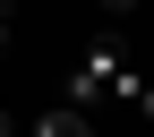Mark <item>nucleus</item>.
<instances>
[{"label":"nucleus","instance_id":"1","mask_svg":"<svg viewBox=\"0 0 154 137\" xmlns=\"http://www.w3.org/2000/svg\"><path fill=\"white\" fill-rule=\"evenodd\" d=\"M137 94H146V69L128 60V43H86L77 69H69V94H60V103L103 111V103H137Z\"/></svg>","mask_w":154,"mask_h":137},{"label":"nucleus","instance_id":"2","mask_svg":"<svg viewBox=\"0 0 154 137\" xmlns=\"http://www.w3.org/2000/svg\"><path fill=\"white\" fill-rule=\"evenodd\" d=\"M26 137H94V111H77V103H51V111H34Z\"/></svg>","mask_w":154,"mask_h":137},{"label":"nucleus","instance_id":"3","mask_svg":"<svg viewBox=\"0 0 154 137\" xmlns=\"http://www.w3.org/2000/svg\"><path fill=\"white\" fill-rule=\"evenodd\" d=\"M128 111H137V120H146V129H154V86H146V94H137V103H128Z\"/></svg>","mask_w":154,"mask_h":137},{"label":"nucleus","instance_id":"4","mask_svg":"<svg viewBox=\"0 0 154 137\" xmlns=\"http://www.w3.org/2000/svg\"><path fill=\"white\" fill-rule=\"evenodd\" d=\"M103 9H137V0H103Z\"/></svg>","mask_w":154,"mask_h":137}]
</instances>
